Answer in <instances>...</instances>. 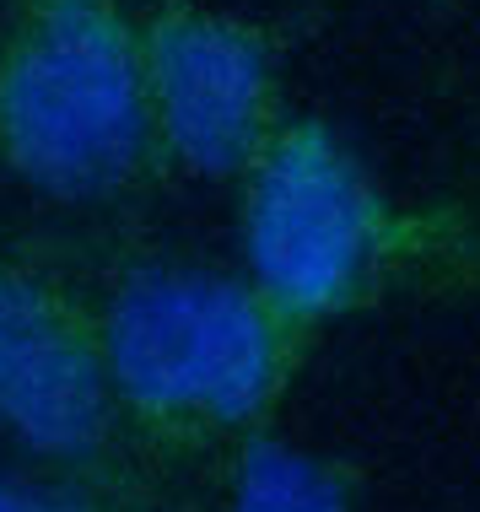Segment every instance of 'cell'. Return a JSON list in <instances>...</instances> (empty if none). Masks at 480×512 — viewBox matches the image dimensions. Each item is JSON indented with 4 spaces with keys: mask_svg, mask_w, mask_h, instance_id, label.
<instances>
[{
    "mask_svg": "<svg viewBox=\"0 0 480 512\" xmlns=\"http://www.w3.org/2000/svg\"><path fill=\"white\" fill-rule=\"evenodd\" d=\"M98 318L125 432L157 453H238L270 432L313 345L243 270L178 254L119 265Z\"/></svg>",
    "mask_w": 480,
    "mask_h": 512,
    "instance_id": "6da1fadb",
    "label": "cell"
},
{
    "mask_svg": "<svg viewBox=\"0 0 480 512\" xmlns=\"http://www.w3.org/2000/svg\"><path fill=\"white\" fill-rule=\"evenodd\" d=\"M168 168L130 0H0V178L119 205Z\"/></svg>",
    "mask_w": 480,
    "mask_h": 512,
    "instance_id": "7a4b0ae2",
    "label": "cell"
},
{
    "mask_svg": "<svg viewBox=\"0 0 480 512\" xmlns=\"http://www.w3.org/2000/svg\"><path fill=\"white\" fill-rule=\"evenodd\" d=\"M410 265L405 221L324 119H286L238 178V270L308 335L378 308Z\"/></svg>",
    "mask_w": 480,
    "mask_h": 512,
    "instance_id": "3957f363",
    "label": "cell"
},
{
    "mask_svg": "<svg viewBox=\"0 0 480 512\" xmlns=\"http://www.w3.org/2000/svg\"><path fill=\"white\" fill-rule=\"evenodd\" d=\"M0 437L49 475L114 486L125 415L108 378L98 297L0 243Z\"/></svg>",
    "mask_w": 480,
    "mask_h": 512,
    "instance_id": "277c9868",
    "label": "cell"
},
{
    "mask_svg": "<svg viewBox=\"0 0 480 512\" xmlns=\"http://www.w3.org/2000/svg\"><path fill=\"white\" fill-rule=\"evenodd\" d=\"M141 54L162 162L238 184L286 124L276 38L205 0H141Z\"/></svg>",
    "mask_w": 480,
    "mask_h": 512,
    "instance_id": "5b68a950",
    "label": "cell"
},
{
    "mask_svg": "<svg viewBox=\"0 0 480 512\" xmlns=\"http://www.w3.org/2000/svg\"><path fill=\"white\" fill-rule=\"evenodd\" d=\"M211 512H362V486L351 464L259 432L227 453V480Z\"/></svg>",
    "mask_w": 480,
    "mask_h": 512,
    "instance_id": "8992f818",
    "label": "cell"
},
{
    "mask_svg": "<svg viewBox=\"0 0 480 512\" xmlns=\"http://www.w3.org/2000/svg\"><path fill=\"white\" fill-rule=\"evenodd\" d=\"M0 512H125V507L114 502L108 486L44 475V480H0Z\"/></svg>",
    "mask_w": 480,
    "mask_h": 512,
    "instance_id": "52a82bcc",
    "label": "cell"
}]
</instances>
